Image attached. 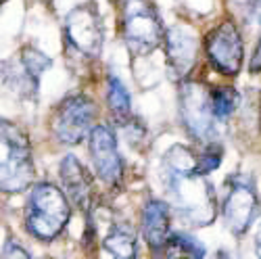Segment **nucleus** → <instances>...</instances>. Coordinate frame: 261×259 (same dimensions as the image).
<instances>
[{
  "label": "nucleus",
  "instance_id": "26",
  "mask_svg": "<svg viewBox=\"0 0 261 259\" xmlns=\"http://www.w3.org/2000/svg\"><path fill=\"white\" fill-rule=\"evenodd\" d=\"M109 3H113V5H117V3H119V0H109Z\"/></svg>",
  "mask_w": 261,
  "mask_h": 259
},
{
  "label": "nucleus",
  "instance_id": "14",
  "mask_svg": "<svg viewBox=\"0 0 261 259\" xmlns=\"http://www.w3.org/2000/svg\"><path fill=\"white\" fill-rule=\"evenodd\" d=\"M102 249L113 259H140L136 228L123 220L113 222L102 239Z\"/></svg>",
  "mask_w": 261,
  "mask_h": 259
},
{
  "label": "nucleus",
  "instance_id": "2",
  "mask_svg": "<svg viewBox=\"0 0 261 259\" xmlns=\"http://www.w3.org/2000/svg\"><path fill=\"white\" fill-rule=\"evenodd\" d=\"M71 220V203L53 182H36L23 207V224L32 239L53 243L65 232Z\"/></svg>",
  "mask_w": 261,
  "mask_h": 259
},
{
  "label": "nucleus",
  "instance_id": "21",
  "mask_svg": "<svg viewBox=\"0 0 261 259\" xmlns=\"http://www.w3.org/2000/svg\"><path fill=\"white\" fill-rule=\"evenodd\" d=\"M249 71L251 73H259L261 71V38L257 40V46L253 50V57L249 61Z\"/></svg>",
  "mask_w": 261,
  "mask_h": 259
},
{
  "label": "nucleus",
  "instance_id": "9",
  "mask_svg": "<svg viewBox=\"0 0 261 259\" xmlns=\"http://www.w3.org/2000/svg\"><path fill=\"white\" fill-rule=\"evenodd\" d=\"M203 46L207 53V59L211 67L228 77H234L243 69L245 59V42L241 36V30L232 19H224L217 23L203 40Z\"/></svg>",
  "mask_w": 261,
  "mask_h": 259
},
{
  "label": "nucleus",
  "instance_id": "11",
  "mask_svg": "<svg viewBox=\"0 0 261 259\" xmlns=\"http://www.w3.org/2000/svg\"><path fill=\"white\" fill-rule=\"evenodd\" d=\"M61 190L77 209L86 215L92 213L94 207V176L75 155H65L59 163Z\"/></svg>",
  "mask_w": 261,
  "mask_h": 259
},
{
  "label": "nucleus",
  "instance_id": "23",
  "mask_svg": "<svg viewBox=\"0 0 261 259\" xmlns=\"http://www.w3.org/2000/svg\"><path fill=\"white\" fill-rule=\"evenodd\" d=\"M215 259H238V257H234L230 251H226V249H220L215 253Z\"/></svg>",
  "mask_w": 261,
  "mask_h": 259
},
{
  "label": "nucleus",
  "instance_id": "17",
  "mask_svg": "<svg viewBox=\"0 0 261 259\" xmlns=\"http://www.w3.org/2000/svg\"><path fill=\"white\" fill-rule=\"evenodd\" d=\"M238 100L241 96L232 86H211L209 88V102L215 121H226L238 107Z\"/></svg>",
  "mask_w": 261,
  "mask_h": 259
},
{
  "label": "nucleus",
  "instance_id": "27",
  "mask_svg": "<svg viewBox=\"0 0 261 259\" xmlns=\"http://www.w3.org/2000/svg\"><path fill=\"white\" fill-rule=\"evenodd\" d=\"M5 3H7V0H0V7H3V5H5Z\"/></svg>",
  "mask_w": 261,
  "mask_h": 259
},
{
  "label": "nucleus",
  "instance_id": "24",
  "mask_svg": "<svg viewBox=\"0 0 261 259\" xmlns=\"http://www.w3.org/2000/svg\"><path fill=\"white\" fill-rule=\"evenodd\" d=\"M255 255L257 259H261V232L255 236Z\"/></svg>",
  "mask_w": 261,
  "mask_h": 259
},
{
  "label": "nucleus",
  "instance_id": "22",
  "mask_svg": "<svg viewBox=\"0 0 261 259\" xmlns=\"http://www.w3.org/2000/svg\"><path fill=\"white\" fill-rule=\"evenodd\" d=\"M245 13H257L261 9V0H234Z\"/></svg>",
  "mask_w": 261,
  "mask_h": 259
},
{
  "label": "nucleus",
  "instance_id": "13",
  "mask_svg": "<svg viewBox=\"0 0 261 259\" xmlns=\"http://www.w3.org/2000/svg\"><path fill=\"white\" fill-rule=\"evenodd\" d=\"M171 232V207L163 199H148L140 215V234L153 253V257L163 255L165 241Z\"/></svg>",
  "mask_w": 261,
  "mask_h": 259
},
{
  "label": "nucleus",
  "instance_id": "6",
  "mask_svg": "<svg viewBox=\"0 0 261 259\" xmlns=\"http://www.w3.org/2000/svg\"><path fill=\"white\" fill-rule=\"evenodd\" d=\"M65 48L84 61H96L105 44V23L94 0L73 7L63 21Z\"/></svg>",
  "mask_w": 261,
  "mask_h": 259
},
{
  "label": "nucleus",
  "instance_id": "16",
  "mask_svg": "<svg viewBox=\"0 0 261 259\" xmlns=\"http://www.w3.org/2000/svg\"><path fill=\"white\" fill-rule=\"evenodd\" d=\"M165 259H205V247L199 239L186 232H169L165 247Z\"/></svg>",
  "mask_w": 261,
  "mask_h": 259
},
{
  "label": "nucleus",
  "instance_id": "5",
  "mask_svg": "<svg viewBox=\"0 0 261 259\" xmlns=\"http://www.w3.org/2000/svg\"><path fill=\"white\" fill-rule=\"evenodd\" d=\"M96 119V102L84 92H71L55 105L50 113V134L59 144L75 146L88 138Z\"/></svg>",
  "mask_w": 261,
  "mask_h": 259
},
{
  "label": "nucleus",
  "instance_id": "4",
  "mask_svg": "<svg viewBox=\"0 0 261 259\" xmlns=\"http://www.w3.org/2000/svg\"><path fill=\"white\" fill-rule=\"evenodd\" d=\"M121 36L134 57L153 55L165 38L163 19L150 0H123L121 3Z\"/></svg>",
  "mask_w": 261,
  "mask_h": 259
},
{
  "label": "nucleus",
  "instance_id": "18",
  "mask_svg": "<svg viewBox=\"0 0 261 259\" xmlns=\"http://www.w3.org/2000/svg\"><path fill=\"white\" fill-rule=\"evenodd\" d=\"M15 59L19 61L21 67H23L36 82H40V77L53 67V59H50L44 50L36 48L34 44L21 46V50H19V55H17Z\"/></svg>",
  "mask_w": 261,
  "mask_h": 259
},
{
  "label": "nucleus",
  "instance_id": "20",
  "mask_svg": "<svg viewBox=\"0 0 261 259\" xmlns=\"http://www.w3.org/2000/svg\"><path fill=\"white\" fill-rule=\"evenodd\" d=\"M0 259H32V255L21 247L19 243L15 241H9L5 247H3V253H0Z\"/></svg>",
  "mask_w": 261,
  "mask_h": 259
},
{
  "label": "nucleus",
  "instance_id": "15",
  "mask_svg": "<svg viewBox=\"0 0 261 259\" xmlns=\"http://www.w3.org/2000/svg\"><path fill=\"white\" fill-rule=\"evenodd\" d=\"M107 107H109V113L113 115V121L117 125H123L132 119V96H129L125 84L113 73L109 71L107 73Z\"/></svg>",
  "mask_w": 261,
  "mask_h": 259
},
{
  "label": "nucleus",
  "instance_id": "8",
  "mask_svg": "<svg viewBox=\"0 0 261 259\" xmlns=\"http://www.w3.org/2000/svg\"><path fill=\"white\" fill-rule=\"evenodd\" d=\"M259 197L257 188L251 176L247 174H232L226 178V192L222 199V218L226 222V228L241 239L245 236L251 226L259 218Z\"/></svg>",
  "mask_w": 261,
  "mask_h": 259
},
{
  "label": "nucleus",
  "instance_id": "25",
  "mask_svg": "<svg viewBox=\"0 0 261 259\" xmlns=\"http://www.w3.org/2000/svg\"><path fill=\"white\" fill-rule=\"evenodd\" d=\"M38 3H42V5H53V0H38Z\"/></svg>",
  "mask_w": 261,
  "mask_h": 259
},
{
  "label": "nucleus",
  "instance_id": "19",
  "mask_svg": "<svg viewBox=\"0 0 261 259\" xmlns=\"http://www.w3.org/2000/svg\"><path fill=\"white\" fill-rule=\"evenodd\" d=\"M224 161V146L220 142H209L203 144V150L194 153V171L199 176H209L211 171H215Z\"/></svg>",
  "mask_w": 261,
  "mask_h": 259
},
{
  "label": "nucleus",
  "instance_id": "10",
  "mask_svg": "<svg viewBox=\"0 0 261 259\" xmlns=\"http://www.w3.org/2000/svg\"><path fill=\"white\" fill-rule=\"evenodd\" d=\"M86 140H88V155L96 178L109 188L119 186L123 182L125 163L119 153V144L113 127L107 123H96Z\"/></svg>",
  "mask_w": 261,
  "mask_h": 259
},
{
  "label": "nucleus",
  "instance_id": "7",
  "mask_svg": "<svg viewBox=\"0 0 261 259\" xmlns=\"http://www.w3.org/2000/svg\"><path fill=\"white\" fill-rule=\"evenodd\" d=\"M178 111L186 134L199 144L215 142L217 121L211 113L209 86L197 80H180L178 86Z\"/></svg>",
  "mask_w": 261,
  "mask_h": 259
},
{
  "label": "nucleus",
  "instance_id": "3",
  "mask_svg": "<svg viewBox=\"0 0 261 259\" xmlns=\"http://www.w3.org/2000/svg\"><path fill=\"white\" fill-rule=\"evenodd\" d=\"M36 163L30 134L23 125L0 117V190L23 192L34 184Z\"/></svg>",
  "mask_w": 261,
  "mask_h": 259
},
{
  "label": "nucleus",
  "instance_id": "12",
  "mask_svg": "<svg viewBox=\"0 0 261 259\" xmlns=\"http://www.w3.org/2000/svg\"><path fill=\"white\" fill-rule=\"evenodd\" d=\"M165 42V55H167V67L173 80H186L197 65L199 55V40L194 30L186 23H176L163 38Z\"/></svg>",
  "mask_w": 261,
  "mask_h": 259
},
{
  "label": "nucleus",
  "instance_id": "1",
  "mask_svg": "<svg viewBox=\"0 0 261 259\" xmlns=\"http://www.w3.org/2000/svg\"><path fill=\"white\" fill-rule=\"evenodd\" d=\"M161 176L167 197L178 215L194 228H205L215 222L217 199L205 176L194 171V153L188 146H171L161 159Z\"/></svg>",
  "mask_w": 261,
  "mask_h": 259
}]
</instances>
